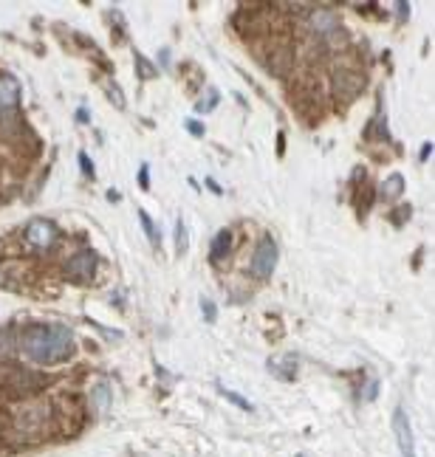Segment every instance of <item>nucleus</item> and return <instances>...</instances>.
Listing matches in <instances>:
<instances>
[{
	"instance_id": "18",
	"label": "nucleus",
	"mask_w": 435,
	"mask_h": 457,
	"mask_svg": "<svg viewBox=\"0 0 435 457\" xmlns=\"http://www.w3.org/2000/svg\"><path fill=\"white\" fill-rule=\"evenodd\" d=\"M79 164H82V172L93 178V161L88 158V152H79Z\"/></svg>"
},
{
	"instance_id": "4",
	"label": "nucleus",
	"mask_w": 435,
	"mask_h": 457,
	"mask_svg": "<svg viewBox=\"0 0 435 457\" xmlns=\"http://www.w3.org/2000/svg\"><path fill=\"white\" fill-rule=\"evenodd\" d=\"M25 240L34 248H51L54 240H56V226L51 220H45V217H34L25 226Z\"/></svg>"
},
{
	"instance_id": "17",
	"label": "nucleus",
	"mask_w": 435,
	"mask_h": 457,
	"mask_svg": "<svg viewBox=\"0 0 435 457\" xmlns=\"http://www.w3.org/2000/svg\"><path fill=\"white\" fill-rule=\"evenodd\" d=\"M206 96H209L206 102H198V104H195V110H198V113H203V110H212V107L218 104V90H215V87H209V93H206Z\"/></svg>"
},
{
	"instance_id": "5",
	"label": "nucleus",
	"mask_w": 435,
	"mask_h": 457,
	"mask_svg": "<svg viewBox=\"0 0 435 457\" xmlns=\"http://www.w3.org/2000/svg\"><path fill=\"white\" fill-rule=\"evenodd\" d=\"M297 355H291V353H280V355H271L268 361H266V367H268V372L274 375V378H280V381H294L297 378Z\"/></svg>"
},
{
	"instance_id": "13",
	"label": "nucleus",
	"mask_w": 435,
	"mask_h": 457,
	"mask_svg": "<svg viewBox=\"0 0 435 457\" xmlns=\"http://www.w3.org/2000/svg\"><path fill=\"white\" fill-rule=\"evenodd\" d=\"M175 248H178V254H186V248H189L186 226H184V220H181V217H178V223H175Z\"/></svg>"
},
{
	"instance_id": "7",
	"label": "nucleus",
	"mask_w": 435,
	"mask_h": 457,
	"mask_svg": "<svg viewBox=\"0 0 435 457\" xmlns=\"http://www.w3.org/2000/svg\"><path fill=\"white\" fill-rule=\"evenodd\" d=\"M20 102V82L8 73L0 76V110H11Z\"/></svg>"
},
{
	"instance_id": "24",
	"label": "nucleus",
	"mask_w": 435,
	"mask_h": 457,
	"mask_svg": "<svg viewBox=\"0 0 435 457\" xmlns=\"http://www.w3.org/2000/svg\"><path fill=\"white\" fill-rule=\"evenodd\" d=\"M206 186H209V189H212V192H215V195H220V186H218V183H215V181H212V178H206Z\"/></svg>"
},
{
	"instance_id": "2",
	"label": "nucleus",
	"mask_w": 435,
	"mask_h": 457,
	"mask_svg": "<svg viewBox=\"0 0 435 457\" xmlns=\"http://www.w3.org/2000/svg\"><path fill=\"white\" fill-rule=\"evenodd\" d=\"M277 268V243L271 237H263L251 254V262H249V271L257 276V279H268Z\"/></svg>"
},
{
	"instance_id": "10",
	"label": "nucleus",
	"mask_w": 435,
	"mask_h": 457,
	"mask_svg": "<svg viewBox=\"0 0 435 457\" xmlns=\"http://www.w3.org/2000/svg\"><path fill=\"white\" fill-rule=\"evenodd\" d=\"M229 248H232V234H229L226 228H220V231L215 234V240H212V248H209V254H212V262L223 260V257L229 254Z\"/></svg>"
},
{
	"instance_id": "15",
	"label": "nucleus",
	"mask_w": 435,
	"mask_h": 457,
	"mask_svg": "<svg viewBox=\"0 0 435 457\" xmlns=\"http://www.w3.org/2000/svg\"><path fill=\"white\" fill-rule=\"evenodd\" d=\"M201 313H203V319H206V322L212 324V322L218 319V307H215V302L203 296V299H201Z\"/></svg>"
},
{
	"instance_id": "25",
	"label": "nucleus",
	"mask_w": 435,
	"mask_h": 457,
	"mask_svg": "<svg viewBox=\"0 0 435 457\" xmlns=\"http://www.w3.org/2000/svg\"><path fill=\"white\" fill-rule=\"evenodd\" d=\"M297 457H302V454H297Z\"/></svg>"
},
{
	"instance_id": "1",
	"label": "nucleus",
	"mask_w": 435,
	"mask_h": 457,
	"mask_svg": "<svg viewBox=\"0 0 435 457\" xmlns=\"http://www.w3.org/2000/svg\"><path fill=\"white\" fill-rule=\"evenodd\" d=\"M20 350L34 364H59L73 353V333L65 324H28L20 333Z\"/></svg>"
},
{
	"instance_id": "22",
	"label": "nucleus",
	"mask_w": 435,
	"mask_h": 457,
	"mask_svg": "<svg viewBox=\"0 0 435 457\" xmlns=\"http://www.w3.org/2000/svg\"><path fill=\"white\" fill-rule=\"evenodd\" d=\"M429 155H432V141H427V144L421 147V161H427Z\"/></svg>"
},
{
	"instance_id": "8",
	"label": "nucleus",
	"mask_w": 435,
	"mask_h": 457,
	"mask_svg": "<svg viewBox=\"0 0 435 457\" xmlns=\"http://www.w3.org/2000/svg\"><path fill=\"white\" fill-rule=\"evenodd\" d=\"M311 28H314L316 34L328 37V34H333V31L339 28V17H336L333 11H328V8H316V11L311 14Z\"/></svg>"
},
{
	"instance_id": "14",
	"label": "nucleus",
	"mask_w": 435,
	"mask_h": 457,
	"mask_svg": "<svg viewBox=\"0 0 435 457\" xmlns=\"http://www.w3.org/2000/svg\"><path fill=\"white\" fill-rule=\"evenodd\" d=\"M138 220H141V226H144V234H147V240H150L153 245H158L161 240H158V234H155V226H153V220H150V214H147L144 209H138Z\"/></svg>"
},
{
	"instance_id": "20",
	"label": "nucleus",
	"mask_w": 435,
	"mask_h": 457,
	"mask_svg": "<svg viewBox=\"0 0 435 457\" xmlns=\"http://www.w3.org/2000/svg\"><path fill=\"white\" fill-rule=\"evenodd\" d=\"M110 99L116 102V107H124V99H121V93H119V87H116V85H110Z\"/></svg>"
},
{
	"instance_id": "19",
	"label": "nucleus",
	"mask_w": 435,
	"mask_h": 457,
	"mask_svg": "<svg viewBox=\"0 0 435 457\" xmlns=\"http://www.w3.org/2000/svg\"><path fill=\"white\" fill-rule=\"evenodd\" d=\"M138 183H141V189H150V166L147 164H141V169H138Z\"/></svg>"
},
{
	"instance_id": "6",
	"label": "nucleus",
	"mask_w": 435,
	"mask_h": 457,
	"mask_svg": "<svg viewBox=\"0 0 435 457\" xmlns=\"http://www.w3.org/2000/svg\"><path fill=\"white\" fill-rule=\"evenodd\" d=\"M93 268H96V257L93 251H79L68 260V274L76 276V279H90L93 276Z\"/></svg>"
},
{
	"instance_id": "23",
	"label": "nucleus",
	"mask_w": 435,
	"mask_h": 457,
	"mask_svg": "<svg viewBox=\"0 0 435 457\" xmlns=\"http://www.w3.org/2000/svg\"><path fill=\"white\" fill-rule=\"evenodd\" d=\"M186 127H189V133H192V135H203V127H201V124H195V121H189Z\"/></svg>"
},
{
	"instance_id": "21",
	"label": "nucleus",
	"mask_w": 435,
	"mask_h": 457,
	"mask_svg": "<svg viewBox=\"0 0 435 457\" xmlns=\"http://www.w3.org/2000/svg\"><path fill=\"white\" fill-rule=\"evenodd\" d=\"M376 386H379L376 381H370V384H367V392H364V401H373V398H376Z\"/></svg>"
},
{
	"instance_id": "12",
	"label": "nucleus",
	"mask_w": 435,
	"mask_h": 457,
	"mask_svg": "<svg viewBox=\"0 0 435 457\" xmlns=\"http://www.w3.org/2000/svg\"><path fill=\"white\" fill-rule=\"evenodd\" d=\"M218 392H220V395H223L229 403H234L237 409H243V412H254V403H251V401H246L243 395H237L234 389H226L223 384H218Z\"/></svg>"
},
{
	"instance_id": "3",
	"label": "nucleus",
	"mask_w": 435,
	"mask_h": 457,
	"mask_svg": "<svg viewBox=\"0 0 435 457\" xmlns=\"http://www.w3.org/2000/svg\"><path fill=\"white\" fill-rule=\"evenodd\" d=\"M393 434H395V443H398L401 457H418V454H415L412 423H410V415H407L404 406H395V412H393Z\"/></svg>"
},
{
	"instance_id": "11",
	"label": "nucleus",
	"mask_w": 435,
	"mask_h": 457,
	"mask_svg": "<svg viewBox=\"0 0 435 457\" xmlns=\"http://www.w3.org/2000/svg\"><path fill=\"white\" fill-rule=\"evenodd\" d=\"M90 401H93V406H96V412L102 415V412H107V403H110V389H107V384L102 381V384H96L93 389H90Z\"/></svg>"
},
{
	"instance_id": "9",
	"label": "nucleus",
	"mask_w": 435,
	"mask_h": 457,
	"mask_svg": "<svg viewBox=\"0 0 435 457\" xmlns=\"http://www.w3.org/2000/svg\"><path fill=\"white\" fill-rule=\"evenodd\" d=\"M401 192H404V175H398V172L387 175V178L381 181V186H379V197H381V200H387V203L398 200V197H401Z\"/></svg>"
},
{
	"instance_id": "16",
	"label": "nucleus",
	"mask_w": 435,
	"mask_h": 457,
	"mask_svg": "<svg viewBox=\"0 0 435 457\" xmlns=\"http://www.w3.org/2000/svg\"><path fill=\"white\" fill-rule=\"evenodd\" d=\"M136 65H138V71H141V79H153V76L158 73V71H155V68H153L141 54H136Z\"/></svg>"
}]
</instances>
